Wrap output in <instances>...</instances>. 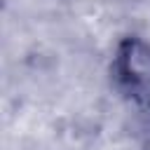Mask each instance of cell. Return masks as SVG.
Segmentation results:
<instances>
[{
	"instance_id": "1",
	"label": "cell",
	"mask_w": 150,
	"mask_h": 150,
	"mask_svg": "<svg viewBox=\"0 0 150 150\" xmlns=\"http://www.w3.org/2000/svg\"><path fill=\"white\" fill-rule=\"evenodd\" d=\"M110 73L117 89L136 108L150 112V42L138 35L120 40Z\"/></svg>"
},
{
	"instance_id": "2",
	"label": "cell",
	"mask_w": 150,
	"mask_h": 150,
	"mask_svg": "<svg viewBox=\"0 0 150 150\" xmlns=\"http://www.w3.org/2000/svg\"><path fill=\"white\" fill-rule=\"evenodd\" d=\"M145 150H150V134H148V141H145Z\"/></svg>"
}]
</instances>
